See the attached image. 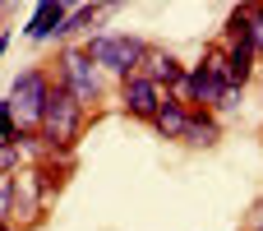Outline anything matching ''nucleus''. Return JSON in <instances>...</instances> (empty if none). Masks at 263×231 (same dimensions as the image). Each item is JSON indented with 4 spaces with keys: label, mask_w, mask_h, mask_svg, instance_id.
I'll return each mask as SVG.
<instances>
[{
    "label": "nucleus",
    "mask_w": 263,
    "mask_h": 231,
    "mask_svg": "<svg viewBox=\"0 0 263 231\" xmlns=\"http://www.w3.org/2000/svg\"><path fill=\"white\" fill-rule=\"evenodd\" d=\"M162 139H185V125H190V106H180V102H162L157 111H153V120H148Z\"/></svg>",
    "instance_id": "6e6552de"
},
{
    "label": "nucleus",
    "mask_w": 263,
    "mask_h": 231,
    "mask_svg": "<svg viewBox=\"0 0 263 231\" xmlns=\"http://www.w3.org/2000/svg\"><path fill=\"white\" fill-rule=\"evenodd\" d=\"M190 83H194V106H208V111H217V106H222V93L231 88V83H222L217 74H208L203 65L190 69Z\"/></svg>",
    "instance_id": "9d476101"
},
{
    "label": "nucleus",
    "mask_w": 263,
    "mask_h": 231,
    "mask_svg": "<svg viewBox=\"0 0 263 231\" xmlns=\"http://www.w3.org/2000/svg\"><path fill=\"white\" fill-rule=\"evenodd\" d=\"M14 218V181H0V222Z\"/></svg>",
    "instance_id": "2eb2a0df"
},
{
    "label": "nucleus",
    "mask_w": 263,
    "mask_h": 231,
    "mask_svg": "<svg viewBox=\"0 0 263 231\" xmlns=\"http://www.w3.org/2000/svg\"><path fill=\"white\" fill-rule=\"evenodd\" d=\"M5 42H9V37H5V32H0V56H5Z\"/></svg>",
    "instance_id": "f3484780"
},
{
    "label": "nucleus",
    "mask_w": 263,
    "mask_h": 231,
    "mask_svg": "<svg viewBox=\"0 0 263 231\" xmlns=\"http://www.w3.org/2000/svg\"><path fill=\"white\" fill-rule=\"evenodd\" d=\"M143 46L148 42H139V37H129V32H97L83 51L102 65V69H111V74H134V65H139V56H143Z\"/></svg>",
    "instance_id": "7ed1b4c3"
},
{
    "label": "nucleus",
    "mask_w": 263,
    "mask_h": 231,
    "mask_svg": "<svg viewBox=\"0 0 263 231\" xmlns=\"http://www.w3.org/2000/svg\"><path fill=\"white\" fill-rule=\"evenodd\" d=\"M203 69L217 74L222 83H231V56H227V46H208L203 51Z\"/></svg>",
    "instance_id": "9b49d317"
},
{
    "label": "nucleus",
    "mask_w": 263,
    "mask_h": 231,
    "mask_svg": "<svg viewBox=\"0 0 263 231\" xmlns=\"http://www.w3.org/2000/svg\"><path fill=\"white\" fill-rule=\"evenodd\" d=\"M259 231H263V227H259Z\"/></svg>",
    "instance_id": "6ab92c4d"
},
{
    "label": "nucleus",
    "mask_w": 263,
    "mask_h": 231,
    "mask_svg": "<svg viewBox=\"0 0 263 231\" xmlns=\"http://www.w3.org/2000/svg\"><path fill=\"white\" fill-rule=\"evenodd\" d=\"M46 93H51V74H46V69H23V74L14 79V88H9V106H14V120H18V130H23V139L37 134Z\"/></svg>",
    "instance_id": "f03ea898"
},
{
    "label": "nucleus",
    "mask_w": 263,
    "mask_h": 231,
    "mask_svg": "<svg viewBox=\"0 0 263 231\" xmlns=\"http://www.w3.org/2000/svg\"><path fill=\"white\" fill-rule=\"evenodd\" d=\"M139 74H148L153 83H171V79H180L185 69H180V60L171 56V51H162V46H143V56H139V65H134Z\"/></svg>",
    "instance_id": "0eeeda50"
},
{
    "label": "nucleus",
    "mask_w": 263,
    "mask_h": 231,
    "mask_svg": "<svg viewBox=\"0 0 263 231\" xmlns=\"http://www.w3.org/2000/svg\"><path fill=\"white\" fill-rule=\"evenodd\" d=\"M74 5H83V0H65V9H74Z\"/></svg>",
    "instance_id": "dca6fc26"
},
{
    "label": "nucleus",
    "mask_w": 263,
    "mask_h": 231,
    "mask_svg": "<svg viewBox=\"0 0 263 231\" xmlns=\"http://www.w3.org/2000/svg\"><path fill=\"white\" fill-rule=\"evenodd\" d=\"M171 93H166V83H153L148 74H125L120 79V106H125V116H134V120H153V111L166 102Z\"/></svg>",
    "instance_id": "39448f33"
},
{
    "label": "nucleus",
    "mask_w": 263,
    "mask_h": 231,
    "mask_svg": "<svg viewBox=\"0 0 263 231\" xmlns=\"http://www.w3.org/2000/svg\"><path fill=\"white\" fill-rule=\"evenodd\" d=\"M14 171H18V144L0 139V181H5V176H14Z\"/></svg>",
    "instance_id": "4468645a"
},
{
    "label": "nucleus",
    "mask_w": 263,
    "mask_h": 231,
    "mask_svg": "<svg viewBox=\"0 0 263 231\" xmlns=\"http://www.w3.org/2000/svg\"><path fill=\"white\" fill-rule=\"evenodd\" d=\"M55 83H65L83 106H92L97 102V93H102V79H97V60L83 51V46H69V51H60V69H55Z\"/></svg>",
    "instance_id": "20e7f679"
},
{
    "label": "nucleus",
    "mask_w": 263,
    "mask_h": 231,
    "mask_svg": "<svg viewBox=\"0 0 263 231\" xmlns=\"http://www.w3.org/2000/svg\"><path fill=\"white\" fill-rule=\"evenodd\" d=\"M250 46L263 60V0H250Z\"/></svg>",
    "instance_id": "f8f14e48"
},
{
    "label": "nucleus",
    "mask_w": 263,
    "mask_h": 231,
    "mask_svg": "<svg viewBox=\"0 0 263 231\" xmlns=\"http://www.w3.org/2000/svg\"><path fill=\"white\" fill-rule=\"evenodd\" d=\"M217 139H222V125H217V116H213L208 106L190 111V125H185V139H180V144H194V148H213Z\"/></svg>",
    "instance_id": "1a4fd4ad"
},
{
    "label": "nucleus",
    "mask_w": 263,
    "mask_h": 231,
    "mask_svg": "<svg viewBox=\"0 0 263 231\" xmlns=\"http://www.w3.org/2000/svg\"><path fill=\"white\" fill-rule=\"evenodd\" d=\"M65 14H69V9H65V0H37V14L28 19V28H23V32H28L32 42L60 37V28H65Z\"/></svg>",
    "instance_id": "423d86ee"
},
{
    "label": "nucleus",
    "mask_w": 263,
    "mask_h": 231,
    "mask_svg": "<svg viewBox=\"0 0 263 231\" xmlns=\"http://www.w3.org/2000/svg\"><path fill=\"white\" fill-rule=\"evenodd\" d=\"M0 231H14V227H9V222H0Z\"/></svg>",
    "instance_id": "a211bd4d"
},
{
    "label": "nucleus",
    "mask_w": 263,
    "mask_h": 231,
    "mask_svg": "<svg viewBox=\"0 0 263 231\" xmlns=\"http://www.w3.org/2000/svg\"><path fill=\"white\" fill-rule=\"evenodd\" d=\"M0 139H9V144H18V139H23V130H18V120H14V106H9V97L0 102Z\"/></svg>",
    "instance_id": "ddd939ff"
},
{
    "label": "nucleus",
    "mask_w": 263,
    "mask_h": 231,
    "mask_svg": "<svg viewBox=\"0 0 263 231\" xmlns=\"http://www.w3.org/2000/svg\"><path fill=\"white\" fill-rule=\"evenodd\" d=\"M83 125H88V106H83L65 83H51L46 106H42V120H37V139H42L46 148H65V153H69V148L79 144Z\"/></svg>",
    "instance_id": "f257e3e1"
}]
</instances>
